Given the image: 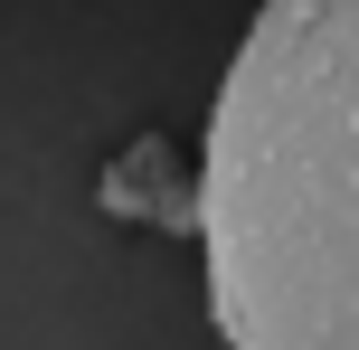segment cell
Wrapping results in <instances>:
<instances>
[{"instance_id": "obj_1", "label": "cell", "mask_w": 359, "mask_h": 350, "mask_svg": "<svg viewBox=\"0 0 359 350\" xmlns=\"http://www.w3.org/2000/svg\"><path fill=\"white\" fill-rule=\"evenodd\" d=\"M227 350H359V0H265L198 152Z\"/></svg>"}]
</instances>
